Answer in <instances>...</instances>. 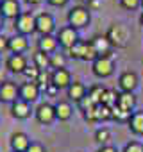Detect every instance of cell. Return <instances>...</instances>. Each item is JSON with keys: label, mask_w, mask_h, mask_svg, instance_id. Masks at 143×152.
I'll list each match as a JSON object with an SVG mask.
<instances>
[{"label": "cell", "mask_w": 143, "mask_h": 152, "mask_svg": "<svg viewBox=\"0 0 143 152\" xmlns=\"http://www.w3.org/2000/svg\"><path fill=\"white\" fill-rule=\"evenodd\" d=\"M113 70H115L113 54H109V56H100V57H97V59L91 63V72L97 75V77H100V79L109 77V75L113 73Z\"/></svg>", "instance_id": "obj_4"}, {"label": "cell", "mask_w": 143, "mask_h": 152, "mask_svg": "<svg viewBox=\"0 0 143 152\" xmlns=\"http://www.w3.org/2000/svg\"><path fill=\"white\" fill-rule=\"evenodd\" d=\"M32 113H34V109H32L31 102H25V100L18 99L11 104V116L16 118V120H27V118H31Z\"/></svg>", "instance_id": "obj_12"}, {"label": "cell", "mask_w": 143, "mask_h": 152, "mask_svg": "<svg viewBox=\"0 0 143 152\" xmlns=\"http://www.w3.org/2000/svg\"><path fill=\"white\" fill-rule=\"evenodd\" d=\"M100 4H102V0H88V9L90 11H95V9L100 7Z\"/></svg>", "instance_id": "obj_41"}, {"label": "cell", "mask_w": 143, "mask_h": 152, "mask_svg": "<svg viewBox=\"0 0 143 152\" xmlns=\"http://www.w3.org/2000/svg\"><path fill=\"white\" fill-rule=\"evenodd\" d=\"M111 111H113V120H118V122H129L131 116H132V113H129V111H125L118 106L111 107Z\"/></svg>", "instance_id": "obj_31"}, {"label": "cell", "mask_w": 143, "mask_h": 152, "mask_svg": "<svg viewBox=\"0 0 143 152\" xmlns=\"http://www.w3.org/2000/svg\"><path fill=\"white\" fill-rule=\"evenodd\" d=\"M55 38H57V43H59L61 48L70 50L72 47L79 41V32H77V29H74V27L64 25V27H61V29L57 31V36H55Z\"/></svg>", "instance_id": "obj_6"}, {"label": "cell", "mask_w": 143, "mask_h": 152, "mask_svg": "<svg viewBox=\"0 0 143 152\" xmlns=\"http://www.w3.org/2000/svg\"><path fill=\"white\" fill-rule=\"evenodd\" d=\"M116 106L122 107V109H125V111H129V113H134V111H132L134 106H136V97H134V93H129V91H122V93H118Z\"/></svg>", "instance_id": "obj_22"}, {"label": "cell", "mask_w": 143, "mask_h": 152, "mask_svg": "<svg viewBox=\"0 0 143 152\" xmlns=\"http://www.w3.org/2000/svg\"><path fill=\"white\" fill-rule=\"evenodd\" d=\"M6 72H7V70H2V68H0V83L7 81V79H6Z\"/></svg>", "instance_id": "obj_44"}, {"label": "cell", "mask_w": 143, "mask_h": 152, "mask_svg": "<svg viewBox=\"0 0 143 152\" xmlns=\"http://www.w3.org/2000/svg\"><path fill=\"white\" fill-rule=\"evenodd\" d=\"M32 64L38 68V70H48L50 68V56L48 54H43L39 50L34 52L32 56Z\"/></svg>", "instance_id": "obj_24"}, {"label": "cell", "mask_w": 143, "mask_h": 152, "mask_svg": "<svg viewBox=\"0 0 143 152\" xmlns=\"http://www.w3.org/2000/svg\"><path fill=\"white\" fill-rule=\"evenodd\" d=\"M118 86L122 91H129L132 93L136 88H138V75L134 72H123L120 75V79H118Z\"/></svg>", "instance_id": "obj_18"}, {"label": "cell", "mask_w": 143, "mask_h": 152, "mask_svg": "<svg viewBox=\"0 0 143 152\" xmlns=\"http://www.w3.org/2000/svg\"><path fill=\"white\" fill-rule=\"evenodd\" d=\"M18 91H20V84H16L13 81L0 83V102L13 104L15 100H18Z\"/></svg>", "instance_id": "obj_9"}, {"label": "cell", "mask_w": 143, "mask_h": 152, "mask_svg": "<svg viewBox=\"0 0 143 152\" xmlns=\"http://www.w3.org/2000/svg\"><path fill=\"white\" fill-rule=\"evenodd\" d=\"M120 6L127 11H134L141 6V0H120Z\"/></svg>", "instance_id": "obj_33"}, {"label": "cell", "mask_w": 143, "mask_h": 152, "mask_svg": "<svg viewBox=\"0 0 143 152\" xmlns=\"http://www.w3.org/2000/svg\"><path fill=\"white\" fill-rule=\"evenodd\" d=\"M9 145H11V150H13V152H25V150L29 148V145H31V138H29L25 132L16 131V132L11 134Z\"/></svg>", "instance_id": "obj_15"}, {"label": "cell", "mask_w": 143, "mask_h": 152, "mask_svg": "<svg viewBox=\"0 0 143 152\" xmlns=\"http://www.w3.org/2000/svg\"><path fill=\"white\" fill-rule=\"evenodd\" d=\"M66 54H68L72 59H81V61H90V63H93V61L98 57L97 52L93 50L91 43H90V41H82V39H79L70 50H66Z\"/></svg>", "instance_id": "obj_1"}, {"label": "cell", "mask_w": 143, "mask_h": 152, "mask_svg": "<svg viewBox=\"0 0 143 152\" xmlns=\"http://www.w3.org/2000/svg\"><path fill=\"white\" fill-rule=\"evenodd\" d=\"M111 140V132L107 127H98L95 131V141L100 143V145H107V141Z\"/></svg>", "instance_id": "obj_29"}, {"label": "cell", "mask_w": 143, "mask_h": 152, "mask_svg": "<svg viewBox=\"0 0 143 152\" xmlns=\"http://www.w3.org/2000/svg\"><path fill=\"white\" fill-rule=\"evenodd\" d=\"M141 6H143V0H141Z\"/></svg>", "instance_id": "obj_47"}, {"label": "cell", "mask_w": 143, "mask_h": 152, "mask_svg": "<svg viewBox=\"0 0 143 152\" xmlns=\"http://www.w3.org/2000/svg\"><path fill=\"white\" fill-rule=\"evenodd\" d=\"M34 116L38 120V124L41 125H50L54 124L57 118H55V106L50 104V102H41L38 104V107L34 109Z\"/></svg>", "instance_id": "obj_7"}, {"label": "cell", "mask_w": 143, "mask_h": 152, "mask_svg": "<svg viewBox=\"0 0 143 152\" xmlns=\"http://www.w3.org/2000/svg\"><path fill=\"white\" fill-rule=\"evenodd\" d=\"M113 118V111L111 107L104 106V104H97V122H106Z\"/></svg>", "instance_id": "obj_28"}, {"label": "cell", "mask_w": 143, "mask_h": 152, "mask_svg": "<svg viewBox=\"0 0 143 152\" xmlns=\"http://www.w3.org/2000/svg\"><path fill=\"white\" fill-rule=\"evenodd\" d=\"M97 152H118V148L113 147V145H100L97 148Z\"/></svg>", "instance_id": "obj_40"}, {"label": "cell", "mask_w": 143, "mask_h": 152, "mask_svg": "<svg viewBox=\"0 0 143 152\" xmlns=\"http://www.w3.org/2000/svg\"><path fill=\"white\" fill-rule=\"evenodd\" d=\"M66 20H68V25L74 27V29H82L90 23L91 20V15H90V9L84 7V6H75L72 7L66 15Z\"/></svg>", "instance_id": "obj_2"}, {"label": "cell", "mask_w": 143, "mask_h": 152, "mask_svg": "<svg viewBox=\"0 0 143 152\" xmlns=\"http://www.w3.org/2000/svg\"><path fill=\"white\" fill-rule=\"evenodd\" d=\"M90 43H91V47H93V50L97 52L98 57H100V56H109V54H111V48H113V47H111L107 36L97 34V36H93V38L90 39Z\"/></svg>", "instance_id": "obj_17"}, {"label": "cell", "mask_w": 143, "mask_h": 152, "mask_svg": "<svg viewBox=\"0 0 143 152\" xmlns=\"http://www.w3.org/2000/svg\"><path fill=\"white\" fill-rule=\"evenodd\" d=\"M39 93H41V90H39V86L36 84V83H31V81H25V83H22L20 84V91H18V99H22V100H25V102H36L38 99H39Z\"/></svg>", "instance_id": "obj_11"}, {"label": "cell", "mask_w": 143, "mask_h": 152, "mask_svg": "<svg viewBox=\"0 0 143 152\" xmlns=\"http://www.w3.org/2000/svg\"><path fill=\"white\" fill-rule=\"evenodd\" d=\"M25 152H47V148H45V145H41L39 141H31V145H29V148H27Z\"/></svg>", "instance_id": "obj_36"}, {"label": "cell", "mask_w": 143, "mask_h": 152, "mask_svg": "<svg viewBox=\"0 0 143 152\" xmlns=\"http://www.w3.org/2000/svg\"><path fill=\"white\" fill-rule=\"evenodd\" d=\"M52 84L57 90H68V86L72 84V73L66 68H57L52 70Z\"/></svg>", "instance_id": "obj_14"}, {"label": "cell", "mask_w": 143, "mask_h": 152, "mask_svg": "<svg viewBox=\"0 0 143 152\" xmlns=\"http://www.w3.org/2000/svg\"><path fill=\"white\" fill-rule=\"evenodd\" d=\"M15 31L16 34H22V36H29L36 32V16L32 13L22 11V15L15 20Z\"/></svg>", "instance_id": "obj_5"}, {"label": "cell", "mask_w": 143, "mask_h": 152, "mask_svg": "<svg viewBox=\"0 0 143 152\" xmlns=\"http://www.w3.org/2000/svg\"><path fill=\"white\" fill-rule=\"evenodd\" d=\"M0 2H2V0H0Z\"/></svg>", "instance_id": "obj_48"}, {"label": "cell", "mask_w": 143, "mask_h": 152, "mask_svg": "<svg viewBox=\"0 0 143 152\" xmlns=\"http://www.w3.org/2000/svg\"><path fill=\"white\" fill-rule=\"evenodd\" d=\"M22 15L20 0H2L0 2V16L4 20H16Z\"/></svg>", "instance_id": "obj_10"}, {"label": "cell", "mask_w": 143, "mask_h": 152, "mask_svg": "<svg viewBox=\"0 0 143 152\" xmlns=\"http://www.w3.org/2000/svg\"><path fill=\"white\" fill-rule=\"evenodd\" d=\"M55 106V118L59 122H66L72 118V115H74V107H72V104L68 100H59Z\"/></svg>", "instance_id": "obj_21"}, {"label": "cell", "mask_w": 143, "mask_h": 152, "mask_svg": "<svg viewBox=\"0 0 143 152\" xmlns=\"http://www.w3.org/2000/svg\"><path fill=\"white\" fill-rule=\"evenodd\" d=\"M106 36H107L111 47H115V48H123L129 43V31L123 23H113Z\"/></svg>", "instance_id": "obj_3"}, {"label": "cell", "mask_w": 143, "mask_h": 152, "mask_svg": "<svg viewBox=\"0 0 143 152\" xmlns=\"http://www.w3.org/2000/svg\"><path fill=\"white\" fill-rule=\"evenodd\" d=\"M116 100H118V93H116L115 90H107V88H106L100 104H104V106H107V107H115V106H116Z\"/></svg>", "instance_id": "obj_27"}, {"label": "cell", "mask_w": 143, "mask_h": 152, "mask_svg": "<svg viewBox=\"0 0 143 152\" xmlns=\"http://www.w3.org/2000/svg\"><path fill=\"white\" fill-rule=\"evenodd\" d=\"M55 31V20L50 13L36 15V32L39 36H50Z\"/></svg>", "instance_id": "obj_8"}, {"label": "cell", "mask_w": 143, "mask_h": 152, "mask_svg": "<svg viewBox=\"0 0 143 152\" xmlns=\"http://www.w3.org/2000/svg\"><path fill=\"white\" fill-rule=\"evenodd\" d=\"M104 91H106V88L102 86V84H93L91 88H88V97L95 102V106L97 104H100L102 102V95H104Z\"/></svg>", "instance_id": "obj_25"}, {"label": "cell", "mask_w": 143, "mask_h": 152, "mask_svg": "<svg viewBox=\"0 0 143 152\" xmlns=\"http://www.w3.org/2000/svg\"><path fill=\"white\" fill-rule=\"evenodd\" d=\"M36 47H38V50H39V52L52 56V54H55V52H57L59 43H57V38H55L54 34H50V36H39V38H38Z\"/></svg>", "instance_id": "obj_16"}, {"label": "cell", "mask_w": 143, "mask_h": 152, "mask_svg": "<svg viewBox=\"0 0 143 152\" xmlns=\"http://www.w3.org/2000/svg\"><path fill=\"white\" fill-rule=\"evenodd\" d=\"M11 152H13V150H11Z\"/></svg>", "instance_id": "obj_49"}, {"label": "cell", "mask_w": 143, "mask_h": 152, "mask_svg": "<svg viewBox=\"0 0 143 152\" xmlns=\"http://www.w3.org/2000/svg\"><path fill=\"white\" fill-rule=\"evenodd\" d=\"M29 50V39L27 36L22 34H15L9 38V52L11 54H23Z\"/></svg>", "instance_id": "obj_20"}, {"label": "cell", "mask_w": 143, "mask_h": 152, "mask_svg": "<svg viewBox=\"0 0 143 152\" xmlns=\"http://www.w3.org/2000/svg\"><path fill=\"white\" fill-rule=\"evenodd\" d=\"M2 27H4V18L0 16V34H2Z\"/></svg>", "instance_id": "obj_45"}, {"label": "cell", "mask_w": 143, "mask_h": 152, "mask_svg": "<svg viewBox=\"0 0 143 152\" xmlns=\"http://www.w3.org/2000/svg\"><path fill=\"white\" fill-rule=\"evenodd\" d=\"M64 64H66V56L64 54L55 52V54L50 56V68L57 70V68H64Z\"/></svg>", "instance_id": "obj_30"}, {"label": "cell", "mask_w": 143, "mask_h": 152, "mask_svg": "<svg viewBox=\"0 0 143 152\" xmlns=\"http://www.w3.org/2000/svg\"><path fill=\"white\" fill-rule=\"evenodd\" d=\"M66 95H68L70 100H74V102L79 104V102L88 95V88H86V84H82V83H79V81H74V83L68 86Z\"/></svg>", "instance_id": "obj_19"}, {"label": "cell", "mask_w": 143, "mask_h": 152, "mask_svg": "<svg viewBox=\"0 0 143 152\" xmlns=\"http://www.w3.org/2000/svg\"><path fill=\"white\" fill-rule=\"evenodd\" d=\"M139 25H141V27H143V13H141V15H139Z\"/></svg>", "instance_id": "obj_46"}, {"label": "cell", "mask_w": 143, "mask_h": 152, "mask_svg": "<svg viewBox=\"0 0 143 152\" xmlns=\"http://www.w3.org/2000/svg\"><path fill=\"white\" fill-rule=\"evenodd\" d=\"M36 84L39 86L41 91H45L47 86L52 84V72H48V70H41L39 75H38V79H36Z\"/></svg>", "instance_id": "obj_26"}, {"label": "cell", "mask_w": 143, "mask_h": 152, "mask_svg": "<svg viewBox=\"0 0 143 152\" xmlns=\"http://www.w3.org/2000/svg\"><path fill=\"white\" fill-rule=\"evenodd\" d=\"M84 115V118L88 120V122H97V106H93L91 109H88L86 113H82Z\"/></svg>", "instance_id": "obj_37"}, {"label": "cell", "mask_w": 143, "mask_h": 152, "mask_svg": "<svg viewBox=\"0 0 143 152\" xmlns=\"http://www.w3.org/2000/svg\"><path fill=\"white\" fill-rule=\"evenodd\" d=\"M39 72H41V70H38V68L32 64V66H27V68H25V72H23L22 75H23V77H25L27 81H31V83H36L38 75H39Z\"/></svg>", "instance_id": "obj_32"}, {"label": "cell", "mask_w": 143, "mask_h": 152, "mask_svg": "<svg viewBox=\"0 0 143 152\" xmlns=\"http://www.w3.org/2000/svg\"><path fill=\"white\" fill-rule=\"evenodd\" d=\"M127 124H129V129L136 136H143V111H134Z\"/></svg>", "instance_id": "obj_23"}, {"label": "cell", "mask_w": 143, "mask_h": 152, "mask_svg": "<svg viewBox=\"0 0 143 152\" xmlns=\"http://www.w3.org/2000/svg\"><path fill=\"white\" fill-rule=\"evenodd\" d=\"M122 152H143V143H139V141H129V143H125V147H123Z\"/></svg>", "instance_id": "obj_34"}, {"label": "cell", "mask_w": 143, "mask_h": 152, "mask_svg": "<svg viewBox=\"0 0 143 152\" xmlns=\"http://www.w3.org/2000/svg\"><path fill=\"white\" fill-rule=\"evenodd\" d=\"M77 106H79V109H81L82 113H86L88 109H91V107L95 106V102H93V100H91V99H90V97L86 95V97H84V99H82V100H81V102L77 104Z\"/></svg>", "instance_id": "obj_35"}, {"label": "cell", "mask_w": 143, "mask_h": 152, "mask_svg": "<svg viewBox=\"0 0 143 152\" xmlns=\"http://www.w3.org/2000/svg\"><path fill=\"white\" fill-rule=\"evenodd\" d=\"M59 93V90L54 86V84H50V86H47V90H45V95H48V97H55Z\"/></svg>", "instance_id": "obj_42"}, {"label": "cell", "mask_w": 143, "mask_h": 152, "mask_svg": "<svg viewBox=\"0 0 143 152\" xmlns=\"http://www.w3.org/2000/svg\"><path fill=\"white\" fill-rule=\"evenodd\" d=\"M27 66H29V63L23 54H11L6 61V70L11 73H23Z\"/></svg>", "instance_id": "obj_13"}, {"label": "cell", "mask_w": 143, "mask_h": 152, "mask_svg": "<svg viewBox=\"0 0 143 152\" xmlns=\"http://www.w3.org/2000/svg\"><path fill=\"white\" fill-rule=\"evenodd\" d=\"M25 4H29V6H38V4H41L43 0H23Z\"/></svg>", "instance_id": "obj_43"}, {"label": "cell", "mask_w": 143, "mask_h": 152, "mask_svg": "<svg viewBox=\"0 0 143 152\" xmlns=\"http://www.w3.org/2000/svg\"><path fill=\"white\" fill-rule=\"evenodd\" d=\"M70 0H47V4H50L52 7H64Z\"/></svg>", "instance_id": "obj_39"}, {"label": "cell", "mask_w": 143, "mask_h": 152, "mask_svg": "<svg viewBox=\"0 0 143 152\" xmlns=\"http://www.w3.org/2000/svg\"><path fill=\"white\" fill-rule=\"evenodd\" d=\"M9 50V38H6L4 34H0V54Z\"/></svg>", "instance_id": "obj_38"}]
</instances>
